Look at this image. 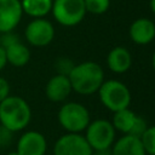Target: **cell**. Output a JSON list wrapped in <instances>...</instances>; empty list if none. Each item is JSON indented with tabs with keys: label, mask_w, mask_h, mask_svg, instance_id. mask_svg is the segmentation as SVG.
Instances as JSON below:
<instances>
[{
	"label": "cell",
	"mask_w": 155,
	"mask_h": 155,
	"mask_svg": "<svg viewBox=\"0 0 155 155\" xmlns=\"http://www.w3.org/2000/svg\"><path fill=\"white\" fill-rule=\"evenodd\" d=\"M130 39L137 45H148L155 39V23L149 18H137L128 29Z\"/></svg>",
	"instance_id": "cell-12"
},
{
	"label": "cell",
	"mask_w": 155,
	"mask_h": 155,
	"mask_svg": "<svg viewBox=\"0 0 155 155\" xmlns=\"http://www.w3.org/2000/svg\"><path fill=\"white\" fill-rule=\"evenodd\" d=\"M8 96H10V84L5 78L0 76V103Z\"/></svg>",
	"instance_id": "cell-24"
},
{
	"label": "cell",
	"mask_w": 155,
	"mask_h": 155,
	"mask_svg": "<svg viewBox=\"0 0 155 155\" xmlns=\"http://www.w3.org/2000/svg\"><path fill=\"white\" fill-rule=\"evenodd\" d=\"M93 150L81 133L67 132L57 138L53 144V155H91Z\"/></svg>",
	"instance_id": "cell-8"
},
{
	"label": "cell",
	"mask_w": 155,
	"mask_h": 155,
	"mask_svg": "<svg viewBox=\"0 0 155 155\" xmlns=\"http://www.w3.org/2000/svg\"><path fill=\"white\" fill-rule=\"evenodd\" d=\"M147 127H148L147 121H145L142 116L138 115V116H137V120H136V122H134V125H133V128H132V131H131L130 134L136 136V137H140V136L143 134V132L147 130Z\"/></svg>",
	"instance_id": "cell-22"
},
{
	"label": "cell",
	"mask_w": 155,
	"mask_h": 155,
	"mask_svg": "<svg viewBox=\"0 0 155 155\" xmlns=\"http://www.w3.org/2000/svg\"><path fill=\"white\" fill-rule=\"evenodd\" d=\"M147 155H155V126H148L139 137Z\"/></svg>",
	"instance_id": "cell-18"
},
{
	"label": "cell",
	"mask_w": 155,
	"mask_h": 155,
	"mask_svg": "<svg viewBox=\"0 0 155 155\" xmlns=\"http://www.w3.org/2000/svg\"><path fill=\"white\" fill-rule=\"evenodd\" d=\"M51 13L57 23L63 27H75L86 16L84 0H53Z\"/></svg>",
	"instance_id": "cell-6"
},
{
	"label": "cell",
	"mask_w": 155,
	"mask_h": 155,
	"mask_svg": "<svg viewBox=\"0 0 155 155\" xmlns=\"http://www.w3.org/2000/svg\"><path fill=\"white\" fill-rule=\"evenodd\" d=\"M18 36L16 34H13V31H8V33H4L1 34V41H0V46H2L4 48L16 41H18Z\"/></svg>",
	"instance_id": "cell-23"
},
{
	"label": "cell",
	"mask_w": 155,
	"mask_h": 155,
	"mask_svg": "<svg viewBox=\"0 0 155 155\" xmlns=\"http://www.w3.org/2000/svg\"><path fill=\"white\" fill-rule=\"evenodd\" d=\"M73 67L74 63L71 61H69L68 58H61L57 61V74H63L68 76Z\"/></svg>",
	"instance_id": "cell-21"
},
{
	"label": "cell",
	"mask_w": 155,
	"mask_h": 155,
	"mask_svg": "<svg viewBox=\"0 0 155 155\" xmlns=\"http://www.w3.org/2000/svg\"><path fill=\"white\" fill-rule=\"evenodd\" d=\"M5 54H6L7 64L16 67V68L27 65L28 62L30 61V56H31L29 47L25 44H23L21 40L6 46Z\"/></svg>",
	"instance_id": "cell-15"
},
{
	"label": "cell",
	"mask_w": 155,
	"mask_h": 155,
	"mask_svg": "<svg viewBox=\"0 0 155 155\" xmlns=\"http://www.w3.org/2000/svg\"><path fill=\"white\" fill-rule=\"evenodd\" d=\"M110 155H147L140 138L132 134H124L115 139L110 148Z\"/></svg>",
	"instance_id": "cell-13"
},
{
	"label": "cell",
	"mask_w": 155,
	"mask_h": 155,
	"mask_svg": "<svg viewBox=\"0 0 155 155\" xmlns=\"http://www.w3.org/2000/svg\"><path fill=\"white\" fill-rule=\"evenodd\" d=\"M71 85L69 78L63 74H56L47 81L45 86V94L48 101L53 103L64 102L71 93Z\"/></svg>",
	"instance_id": "cell-11"
},
{
	"label": "cell",
	"mask_w": 155,
	"mask_h": 155,
	"mask_svg": "<svg viewBox=\"0 0 155 155\" xmlns=\"http://www.w3.org/2000/svg\"><path fill=\"white\" fill-rule=\"evenodd\" d=\"M23 15L21 0H0V34L13 31Z\"/></svg>",
	"instance_id": "cell-10"
},
{
	"label": "cell",
	"mask_w": 155,
	"mask_h": 155,
	"mask_svg": "<svg viewBox=\"0 0 155 155\" xmlns=\"http://www.w3.org/2000/svg\"><path fill=\"white\" fill-rule=\"evenodd\" d=\"M68 78L74 92L82 96H88L99 90L104 81V71L98 63L87 61L74 64Z\"/></svg>",
	"instance_id": "cell-1"
},
{
	"label": "cell",
	"mask_w": 155,
	"mask_h": 155,
	"mask_svg": "<svg viewBox=\"0 0 155 155\" xmlns=\"http://www.w3.org/2000/svg\"><path fill=\"white\" fill-rule=\"evenodd\" d=\"M91 155H110V150H104V151H92Z\"/></svg>",
	"instance_id": "cell-26"
},
{
	"label": "cell",
	"mask_w": 155,
	"mask_h": 155,
	"mask_svg": "<svg viewBox=\"0 0 155 155\" xmlns=\"http://www.w3.org/2000/svg\"><path fill=\"white\" fill-rule=\"evenodd\" d=\"M137 114L131 110L130 108H125L117 111H114L111 124L115 128V131L122 133V134H130L133 125L137 120Z\"/></svg>",
	"instance_id": "cell-16"
},
{
	"label": "cell",
	"mask_w": 155,
	"mask_h": 155,
	"mask_svg": "<svg viewBox=\"0 0 155 155\" xmlns=\"http://www.w3.org/2000/svg\"><path fill=\"white\" fill-rule=\"evenodd\" d=\"M86 12L92 15H103L109 10L110 0H84Z\"/></svg>",
	"instance_id": "cell-19"
},
{
	"label": "cell",
	"mask_w": 155,
	"mask_h": 155,
	"mask_svg": "<svg viewBox=\"0 0 155 155\" xmlns=\"http://www.w3.org/2000/svg\"><path fill=\"white\" fill-rule=\"evenodd\" d=\"M30 120L31 108L24 98L10 94L0 103V125L11 132L25 130Z\"/></svg>",
	"instance_id": "cell-2"
},
{
	"label": "cell",
	"mask_w": 155,
	"mask_h": 155,
	"mask_svg": "<svg viewBox=\"0 0 155 155\" xmlns=\"http://www.w3.org/2000/svg\"><path fill=\"white\" fill-rule=\"evenodd\" d=\"M107 65L115 74L126 73L132 65V56L124 46L111 48L107 56Z\"/></svg>",
	"instance_id": "cell-14"
},
{
	"label": "cell",
	"mask_w": 155,
	"mask_h": 155,
	"mask_svg": "<svg viewBox=\"0 0 155 155\" xmlns=\"http://www.w3.org/2000/svg\"><path fill=\"white\" fill-rule=\"evenodd\" d=\"M53 0H21L23 13L31 18H45L51 13Z\"/></svg>",
	"instance_id": "cell-17"
},
{
	"label": "cell",
	"mask_w": 155,
	"mask_h": 155,
	"mask_svg": "<svg viewBox=\"0 0 155 155\" xmlns=\"http://www.w3.org/2000/svg\"><path fill=\"white\" fill-rule=\"evenodd\" d=\"M16 151L19 155H46V137L39 131H25L19 136L16 143Z\"/></svg>",
	"instance_id": "cell-9"
},
{
	"label": "cell",
	"mask_w": 155,
	"mask_h": 155,
	"mask_svg": "<svg viewBox=\"0 0 155 155\" xmlns=\"http://www.w3.org/2000/svg\"><path fill=\"white\" fill-rule=\"evenodd\" d=\"M12 138H13V132L0 125V149L10 147L12 143Z\"/></svg>",
	"instance_id": "cell-20"
},
{
	"label": "cell",
	"mask_w": 155,
	"mask_h": 155,
	"mask_svg": "<svg viewBox=\"0 0 155 155\" xmlns=\"http://www.w3.org/2000/svg\"><path fill=\"white\" fill-rule=\"evenodd\" d=\"M7 65V61H6V54H5V48L2 46H0V71L4 70V68Z\"/></svg>",
	"instance_id": "cell-25"
},
{
	"label": "cell",
	"mask_w": 155,
	"mask_h": 155,
	"mask_svg": "<svg viewBox=\"0 0 155 155\" xmlns=\"http://www.w3.org/2000/svg\"><path fill=\"white\" fill-rule=\"evenodd\" d=\"M85 138L93 151L110 150L111 145L116 139V131L111 124L105 119H97L90 121L86 127Z\"/></svg>",
	"instance_id": "cell-5"
},
{
	"label": "cell",
	"mask_w": 155,
	"mask_h": 155,
	"mask_svg": "<svg viewBox=\"0 0 155 155\" xmlns=\"http://www.w3.org/2000/svg\"><path fill=\"white\" fill-rule=\"evenodd\" d=\"M151 67H153V70L155 71V51H154L153 57H151Z\"/></svg>",
	"instance_id": "cell-28"
},
{
	"label": "cell",
	"mask_w": 155,
	"mask_h": 155,
	"mask_svg": "<svg viewBox=\"0 0 155 155\" xmlns=\"http://www.w3.org/2000/svg\"><path fill=\"white\" fill-rule=\"evenodd\" d=\"M149 7H150L151 12L155 15V0H150L149 1Z\"/></svg>",
	"instance_id": "cell-27"
},
{
	"label": "cell",
	"mask_w": 155,
	"mask_h": 155,
	"mask_svg": "<svg viewBox=\"0 0 155 155\" xmlns=\"http://www.w3.org/2000/svg\"><path fill=\"white\" fill-rule=\"evenodd\" d=\"M5 155H19V154H18L16 150H12V151H8V153H6Z\"/></svg>",
	"instance_id": "cell-29"
},
{
	"label": "cell",
	"mask_w": 155,
	"mask_h": 155,
	"mask_svg": "<svg viewBox=\"0 0 155 155\" xmlns=\"http://www.w3.org/2000/svg\"><path fill=\"white\" fill-rule=\"evenodd\" d=\"M58 124L70 133H81L88 126L91 117L87 108L78 102L64 103L57 114Z\"/></svg>",
	"instance_id": "cell-3"
},
{
	"label": "cell",
	"mask_w": 155,
	"mask_h": 155,
	"mask_svg": "<svg viewBox=\"0 0 155 155\" xmlns=\"http://www.w3.org/2000/svg\"><path fill=\"white\" fill-rule=\"evenodd\" d=\"M24 38L33 47H45L54 39V27L46 18H33L24 29Z\"/></svg>",
	"instance_id": "cell-7"
},
{
	"label": "cell",
	"mask_w": 155,
	"mask_h": 155,
	"mask_svg": "<svg viewBox=\"0 0 155 155\" xmlns=\"http://www.w3.org/2000/svg\"><path fill=\"white\" fill-rule=\"evenodd\" d=\"M97 93L101 103L113 113L128 108L131 104V92L119 80H104Z\"/></svg>",
	"instance_id": "cell-4"
}]
</instances>
